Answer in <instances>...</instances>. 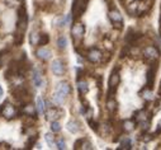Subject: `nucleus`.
I'll return each mask as SVG.
<instances>
[{
	"instance_id": "nucleus-14",
	"label": "nucleus",
	"mask_w": 161,
	"mask_h": 150,
	"mask_svg": "<svg viewBox=\"0 0 161 150\" xmlns=\"http://www.w3.org/2000/svg\"><path fill=\"white\" fill-rule=\"evenodd\" d=\"M56 90L57 92H60V93H62L63 96H69L70 94V87H69V84L67 83H60L56 87Z\"/></svg>"
},
{
	"instance_id": "nucleus-15",
	"label": "nucleus",
	"mask_w": 161,
	"mask_h": 150,
	"mask_svg": "<svg viewBox=\"0 0 161 150\" xmlns=\"http://www.w3.org/2000/svg\"><path fill=\"white\" fill-rule=\"evenodd\" d=\"M77 89H79V92H80L81 94H86L88 92H89V85H88L86 81L79 80L77 81Z\"/></svg>"
},
{
	"instance_id": "nucleus-23",
	"label": "nucleus",
	"mask_w": 161,
	"mask_h": 150,
	"mask_svg": "<svg viewBox=\"0 0 161 150\" xmlns=\"http://www.w3.org/2000/svg\"><path fill=\"white\" fill-rule=\"evenodd\" d=\"M45 139H46V141H47V144L51 148H53L55 145H56V141H55V137L52 136V134H46L45 135Z\"/></svg>"
},
{
	"instance_id": "nucleus-30",
	"label": "nucleus",
	"mask_w": 161,
	"mask_h": 150,
	"mask_svg": "<svg viewBox=\"0 0 161 150\" xmlns=\"http://www.w3.org/2000/svg\"><path fill=\"white\" fill-rule=\"evenodd\" d=\"M56 145H57V148L58 149H66V143H65V140L63 139H58L57 141H56Z\"/></svg>"
},
{
	"instance_id": "nucleus-17",
	"label": "nucleus",
	"mask_w": 161,
	"mask_h": 150,
	"mask_svg": "<svg viewBox=\"0 0 161 150\" xmlns=\"http://www.w3.org/2000/svg\"><path fill=\"white\" fill-rule=\"evenodd\" d=\"M63 98H65V96H63L62 93L57 92V90H56V93H55V94H52V102H53V103H56V104H61V103H62Z\"/></svg>"
},
{
	"instance_id": "nucleus-8",
	"label": "nucleus",
	"mask_w": 161,
	"mask_h": 150,
	"mask_svg": "<svg viewBox=\"0 0 161 150\" xmlns=\"http://www.w3.org/2000/svg\"><path fill=\"white\" fill-rule=\"evenodd\" d=\"M51 69H52V71H53V74H55V75H57V76L62 75V74H63V71H65L63 64L61 63L60 60H55L53 63H52V65H51Z\"/></svg>"
},
{
	"instance_id": "nucleus-12",
	"label": "nucleus",
	"mask_w": 161,
	"mask_h": 150,
	"mask_svg": "<svg viewBox=\"0 0 161 150\" xmlns=\"http://www.w3.org/2000/svg\"><path fill=\"white\" fill-rule=\"evenodd\" d=\"M23 113H24L25 116H31V117L36 116V113H37V107H36V106H33V104H27V106H24V107H23Z\"/></svg>"
},
{
	"instance_id": "nucleus-31",
	"label": "nucleus",
	"mask_w": 161,
	"mask_h": 150,
	"mask_svg": "<svg viewBox=\"0 0 161 150\" xmlns=\"http://www.w3.org/2000/svg\"><path fill=\"white\" fill-rule=\"evenodd\" d=\"M81 144H83V149H93V146H92V143H90V141H88V140H84V139H81Z\"/></svg>"
},
{
	"instance_id": "nucleus-29",
	"label": "nucleus",
	"mask_w": 161,
	"mask_h": 150,
	"mask_svg": "<svg viewBox=\"0 0 161 150\" xmlns=\"http://www.w3.org/2000/svg\"><path fill=\"white\" fill-rule=\"evenodd\" d=\"M142 94H143V98H145L146 101H151V99L154 98V97H152V92H151V90H148V89L143 90Z\"/></svg>"
},
{
	"instance_id": "nucleus-32",
	"label": "nucleus",
	"mask_w": 161,
	"mask_h": 150,
	"mask_svg": "<svg viewBox=\"0 0 161 150\" xmlns=\"http://www.w3.org/2000/svg\"><path fill=\"white\" fill-rule=\"evenodd\" d=\"M0 96H3V88H0Z\"/></svg>"
},
{
	"instance_id": "nucleus-18",
	"label": "nucleus",
	"mask_w": 161,
	"mask_h": 150,
	"mask_svg": "<svg viewBox=\"0 0 161 150\" xmlns=\"http://www.w3.org/2000/svg\"><path fill=\"white\" fill-rule=\"evenodd\" d=\"M67 130L70 132H72V134H76L79 131V123L76 121H70L67 123Z\"/></svg>"
},
{
	"instance_id": "nucleus-2",
	"label": "nucleus",
	"mask_w": 161,
	"mask_h": 150,
	"mask_svg": "<svg viewBox=\"0 0 161 150\" xmlns=\"http://www.w3.org/2000/svg\"><path fill=\"white\" fill-rule=\"evenodd\" d=\"M84 32H85V27H84L81 23L74 24V27L71 28V34H72V38H74L75 42L81 41V38L84 37Z\"/></svg>"
},
{
	"instance_id": "nucleus-3",
	"label": "nucleus",
	"mask_w": 161,
	"mask_h": 150,
	"mask_svg": "<svg viewBox=\"0 0 161 150\" xmlns=\"http://www.w3.org/2000/svg\"><path fill=\"white\" fill-rule=\"evenodd\" d=\"M62 116V111L60 108H55V107H49L48 110H46V118L48 121H57L60 117Z\"/></svg>"
},
{
	"instance_id": "nucleus-21",
	"label": "nucleus",
	"mask_w": 161,
	"mask_h": 150,
	"mask_svg": "<svg viewBox=\"0 0 161 150\" xmlns=\"http://www.w3.org/2000/svg\"><path fill=\"white\" fill-rule=\"evenodd\" d=\"M147 120V113L145 111H140V112L136 113V121L137 122H143Z\"/></svg>"
},
{
	"instance_id": "nucleus-16",
	"label": "nucleus",
	"mask_w": 161,
	"mask_h": 150,
	"mask_svg": "<svg viewBox=\"0 0 161 150\" xmlns=\"http://www.w3.org/2000/svg\"><path fill=\"white\" fill-rule=\"evenodd\" d=\"M37 110L39 113H43L46 112V110H47V106H46V102L43 101L41 97H38L37 98Z\"/></svg>"
},
{
	"instance_id": "nucleus-24",
	"label": "nucleus",
	"mask_w": 161,
	"mask_h": 150,
	"mask_svg": "<svg viewBox=\"0 0 161 150\" xmlns=\"http://www.w3.org/2000/svg\"><path fill=\"white\" fill-rule=\"evenodd\" d=\"M107 108L110 111V112H114V111H116V108H117V102L114 101V99H108Z\"/></svg>"
},
{
	"instance_id": "nucleus-26",
	"label": "nucleus",
	"mask_w": 161,
	"mask_h": 150,
	"mask_svg": "<svg viewBox=\"0 0 161 150\" xmlns=\"http://www.w3.org/2000/svg\"><path fill=\"white\" fill-rule=\"evenodd\" d=\"M121 149H131V140L128 137H124L121 143Z\"/></svg>"
},
{
	"instance_id": "nucleus-20",
	"label": "nucleus",
	"mask_w": 161,
	"mask_h": 150,
	"mask_svg": "<svg viewBox=\"0 0 161 150\" xmlns=\"http://www.w3.org/2000/svg\"><path fill=\"white\" fill-rule=\"evenodd\" d=\"M133 128H134V122H133V121H131V120H127V121L123 122V130H124V131L130 132V131H133Z\"/></svg>"
},
{
	"instance_id": "nucleus-11",
	"label": "nucleus",
	"mask_w": 161,
	"mask_h": 150,
	"mask_svg": "<svg viewBox=\"0 0 161 150\" xmlns=\"http://www.w3.org/2000/svg\"><path fill=\"white\" fill-rule=\"evenodd\" d=\"M32 79H33V84L34 87L39 88L42 85L43 80H42V76H41V73L38 69H33V75H32Z\"/></svg>"
},
{
	"instance_id": "nucleus-28",
	"label": "nucleus",
	"mask_w": 161,
	"mask_h": 150,
	"mask_svg": "<svg viewBox=\"0 0 161 150\" xmlns=\"http://www.w3.org/2000/svg\"><path fill=\"white\" fill-rule=\"evenodd\" d=\"M48 41H49L48 34H41V36H39V42H38V45H47Z\"/></svg>"
},
{
	"instance_id": "nucleus-5",
	"label": "nucleus",
	"mask_w": 161,
	"mask_h": 150,
	"mask_svg": "<svg viewBox=\"0 0 161 150\" xmlns=\"http://www.w3.org/2000/svg\"><path fill=\"white\" fill-rule=\"evenodd\" d=\"M1 114H3V116H4L7 120H11V118H14V117L17 116V110L14 108L13 104H9V103H8L4 108H3Z\"/></svg>"
},
{
	"instance_id": "nucleus-6",
	"label": "nucleus",
	"mask_w": 161,
	"mask_h": 150,
	"mask_svg": "<svg viewBox=\"0 0 161 150\" xmlns=\"http://www.w3.org/2000/svg\"><path fill=\"white\" fill-rule=\"evenodd\" d=\"M143 55H145L146 59H148V60H155V59L159 57V51H157V48L155 46H147L145 50H143Z\"/></svg>"
},
{
	"instance_id": "nucleus-7",
	"label": "nucleus",
	"mask_w": 161,
	"mask_h": 150,
	"mask_svg": "<svg viewBox=\"0 0 161 150\" xmlns=\"http://www.w3.org/2000/svg\"><path fill=\"white\" fill-rule=\"evenodd\" d=\"M102 57H103V55L98 48H92L88 52V59L92 63H99V61H102Z\"/></svg>"
},
{
	"instance_id": "nucleus-19",
	"label": "nucleus",
	"mask_w": 161,
	"mask_h": 150,
	"mask_svg": "<svg viewBox=\"0 0 161 150\" xmlns=\"http://www.w3.org/2000/svg\"><path fill=\"white\" fill-rule=\"evenodd\" d=\"M39 36L41 34H38L36 31L34 32H32L31 33V37H29V41H31V43L33 46H36V45H38V42H39Z\"/></svg>"
},
{
	"instance_id": "nucleus-25",
	"label": "nucleus",
	"mask_w": 161,
	"mask_h": 150,
	"mask_svg": "<svg viewBox=\"0 0 161 150\" xmlns=\"http://www.w3.org/2000/svg\"><path fill=\"white\" fill-rule=\"evenodd\" d=\"M51 131L53 132V134L60 132L61 131V125L57 121H52V123H51Z\"/></svg>"
},
{
	"instance_id": "nucleus-4",
	"label": "nucleus",
	"mask_w": 161,
	"mask_h": 150,
	"mask_svg": "<svg viewBox=\"0 0 161 150\" xmlns=\"http://www.w3.org/2000/svg\"><path fill=\"white\" fill-rule=\"evenodd\" d=\"M86 1L88 0H75L74 1V5H72V13H74L76 17L81 15V13L85 10Z\"/></svg>"
},
{
	"instance_id": "nucleus-9",
	"label": "nucleus",
	"mask_w": 161,
	"mask_h": 150,
	"mask_svg": "<svg viewBox=\"0 0 161 150\" xmlns=\"http://www.w3.org/2000/svg\"><path fill=\"white\" fill-rule=\"evenodd\" d=\"M37 56L38 59H41L42 61H48L49 59H51V51L47 48H45V47H39V48L37 50Z\"/></svg>"
},
{
	"instance_id": "nucleus-27",
	"label": "nucleus",
	"mask_w": 161,
	"mask_h": 150,
	"mask_svg": "<svg viewBox=\"0 0 161 150\" xmlns=\"http://www.w3.org/2000/svg\"><path fill=\"white\" fill-rule=\"evenodd\" d=\"M137 8H138V3L137 1H133V3H131L130 4V7H128V11L130 13H132V14H134V13H137Z\"/></svg>"
},
{
	"instance_id": "nucleus-13",
	"label": "nucleus",
	"mask_w": 161,
	"mask_h": 150,
	"mask_svg": "<svg viewBox=\"0 0 161 150\" xmlns=\"http://www.w3.org/2000/svg\"><path fill=\"white\" fill-rule=\"evenodd\" d=\"M108 15H109V19L112 20L113 23H116V22H122V14L119 13L118 10H116V9H114V10H110Z\"/></svg>"
},
{
	"instance_id": "nucleus-10",
	"label": "nucleus",
	"mask_w": 161,
	"mask_h": 150,
	"mask_svg": "<svg viewBox=\"0 0 161 150\" xmlns=\"http://www.w3.org/2000/svg\"><path fill=\"white\" fill-rule=\"evenodd\" d=\"M118 84H119V74L117 73V70H116V71L112 73V75H110V78H109V88H110V90L113 92Z\"/></svg>"
},
{
	"instance_id": "nucleus-22",
	"label": "nucleus",
	"mask_w": 161,
	"mask_h": 150,
	"mask_svg": "<svg viewBox=\"0 0 161 150\" xmlns=\"http://www.w3.org/2000/svg\"><path fill=\"white\" fill-rule=\"evenodd\" d=\"M57 45H58V48H61V50L66 48V46H67V38L65 36H61L57 40Z\"/></svg>"
},
{
	"instance_id": "nucleus-1",
	"label": "nucleus",
	"mask_w": 161,
	"mask_h": 150,
	"mask_svg": "<svg viewBox=\"0 0 161 150\" xmlns=\"http://www.w3.org/2000/svg\"><path fill=\"white\" fill-rule=\"evenodd\" d=\"M27 23H28V17H27V11L24 8H20L19 14H18V22H17V29L19 31H25L27 28Z\"/></svg>"
}]
</instances>
